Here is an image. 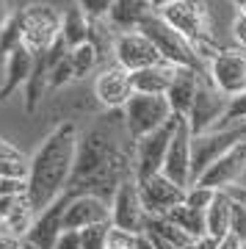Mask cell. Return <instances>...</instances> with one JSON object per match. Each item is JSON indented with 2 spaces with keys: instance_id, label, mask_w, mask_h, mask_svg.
Instances as JSON below:
<instances>
[{
  "instance_id": "2e32d148",
  "label": "cell",
  "mask_w": 246,
  "mask_h": 249,
  "mask_svg": "<svg viewBox=\"0 0 246 249\" xmlns=\"http://www.w3.org/2000/svg\"><path fill=\"white\" fill-rule=\"evenodd\" d=\"M94 94L108 111H122L133 97V75L119 64H108L94 80Z\"/></svg>"
},
{
  "instance_id": "d4e9b609",
  "label": "cell",
  "mask_w": 246,
  "mask_h": 249,
  "mask_svg": "<svg viewBox=\"0 0 246 249\" xmlns=\"http://www.w3.org/2000/svg\"><path fill=\"white\" fill-rule=\"evenodd\" d=\"M166 219L172 224H177L180 230H185L191 238H208V216H205V211H199V208H191V205H177L175 211H169Z\"/></svg>"
},
{
  "instance_id": "836d02e7",
  "label": "cell",
  "mask_w": 246,
  "mask_h": 249,
  "mask_svg": "<svg viewBox=\"0 0 246 249\" xmlns=\"http://www.w3.org/2000/svg\"><path fill=\"white\" fill-rule=\"evenodd\" d=\"M229 235L246 244V205L232 199V222H229Z\"/></svg>"
},
{
  "instance_id": "4dcf8cb0",
  "label": "cell",
  "mask_w": 246,
  "mask_h": 249,
  "mask_svg": "<svg viewBox=\"0 0 246 249\" xmlns=\"http://www.w3.org/2000/svg\"><path fill=\"white\" fill-rule=\"evenodd\" d=\"M70 80H75V70H72V58H70V53H67L61 61L53 64V70H50V91H58L61 86H67Z\"/></svg>"
},
{
  "instance_id": "60d3db41",
  "label": "cell",
  "mask_w": 246,
  "mask_h": 249,
  "mask_svg": "<svg viewBox=\"0 0 246 249\" xmlns=\"http://www.w3.org/2000/svg\"><path fill=\"white\" fill-rule=\"evenodd\" d=\"M193 249H221V244L213 241V238H199L196 244H193Z\"/></svg>"
},
{
  "instance_id": "52a82bcc",
  "label": "cell",
  "mask_w": 246,
  "mask_h": 249,
  "mask_svg": "<svg viewBox=\"0 0 246 249\" xmlns=\"http://www.w3.org/2000/svg\"><path fill=\"white\" fill-rule=\"evenodd\" d=\"M246 142V122L232 124V127H219V130H211V133L193 136L191 142V180L202 178L208 166L216 163L221 155H227L232 147ZM191 183V186H193Z\"/></svg>"
},
{
  "instance_id": "7dc6e473",
  "label": "cell",
  "mask_w": 246,
  "mask_h": 249,
  "mask_svg": "<svg viewBox=\"0 0 246 249\" xmlns=\"http://www.w3.org/2000/svg\"><path fill=\"white\" fill-rule=\"evenodd\" d=\"M0 180H3V178H0Z\"/></svg>"
},
{
  "instance_id": "e0dca14e",
  "label": "cell",
  "mask_w": 246,
  "mask_h": 249,
  "mask_svg": "<svg viewBox=\"0 0 246 249\" xmlns=\"http://www.w3.org/2000/svg\"><path fill=\"white\" fill-rule=\"evenodd\" d=\"M244 169H246V142L232 147V150H229L227 155H221L216 163H211L208 172H205L196 183L213 188V191H227V188H232L238 180H241Z\"/></svg>"
},
{
  "instance_id": "603a6c76",
  "label": "cell",
  "mask_w": 246,
  "mask_h": 249,
  "mask_svg": "<svg viewBox=\"0 0 246 249\" xmlns=\"http://www.w3.org/2000/svg\"><path fill=\"white\" fill-rule=\"evenodd\" d=\"M208 216V238L213 241H227L229 238V222H232V196L229 191H216L213 205L205 211Z\"/></svg>"
},
{
  "instance_id": "8992f818",
  "label": "cell",
  "mask_w": 246,
  "mask_h": 249,
  "mask_svg": "<svg viewBox=\"0 0 246 249\" xmlns=\"http://www.w3.org/2000/svg\"><path fill=\"white\" fill-rule=\"evenodd\" d=\"M172 116H175V111L169 106V100L158 97V94H139V91H133V97L122 108L124 127H127L133 144L147 139L150 133H155L158 127H163Z\"/></svg>"
},
{
  "instance_id": "ba28073f",
  "label": "cell",
  "mask_w": 246,
  "mask_h": 249,
  "mask_svg": "<svg viewBox=\"0 0 246 249\" xmlns=\"http://www.w3.org/2000/svg\"><path fill=\"white\" fill-rule=\"evenodd\" d=\"M227 108H229V97L221 94L213 86L211 75H202L199 78V89H196V100H193V108H191V114L185 116L191 133L202 136V133L216 130L221 124V119H224V114H227Z\"/></svg>"
},
{
  "instance_id": "8d00e7d4",
  "label": "cell",
  "mask_w": 246,
  "mask_h": 249,
  "mask_svg": "<svg viewBox=\"0 0 246 249\" xmlns=\"http://www.w3.org/2000/svg\"><path fill=\"white\" fill-rule=\"evenodd\" d=\"M53 249H83V241H80V230H64L61 238L55 241Z\"/></svg>"
},
{
  "instance_id": "ac0fdd59",
  "label": "cell",
  "mask_w": 246,
  "mask_h": 249,
  "mask_svg": "<svg viewBox=\"0 0 246 249\" xmlns=\"http://www.w3.org/2000/svg\"><path fill=\"white\" fill-rule=\"evenodd\" d=\"M100 222H111V202L91 194L72 196L67 216H64V227L67 230H86V227L100 224Z\"/></svg>"
},
{
  "instance_id": "d6a6232c",
  "label": "cell",
  "mask_w": 246,
  "mask_h": 249,
  "mask_svg": "<svg viewBox=\"0 0 246 249\" xmlns=\"http://www.w3.org/2000/svg\"><path fill=\"white\" fill-rule=\"evenodd\" d=\"M241 122H246V91L229 100V108H227V114H224L219 127H232V124H241Z\"/></svg>"
},
{
  "instance_id": "d590c367",
  "label": "cell",
  "mask_w": 246,
  "mask_h": 249,
  "mask_svg": "<svg viewBox=\"0 0 246 249\" xmlns=\"http://www.w3.org/2000/svg\"><path fill=\"white\" fill-rule=\"evenodd\" d=\"M232 39H235L238 47L246 50V9H241L232 19Z\"/></svg>"
},
{
  "instance_id": "8fae6325",
  "label": "cell",
  "mask_w": 246,
  "mask_h": 249,
  "mask_svg": "<svg viewBox=\"0 0 246 249\" xmlns=\"http://www.w3.org/2000/svg\"><path fill=\"white\" fill-rule=\"evenodd\" d=\"M111 224H114L116 230L130 232V235H141L144 227H147V211L141 205L136 175L127 178L122 186L116 188L114 199H111Z\"/></svg>"
},
{
  "instance_id": "4fadbf2b",
  "label": "cell",
  "mask_w": 246,
  "mask_h": 249,
  "mask_svg": "<svg viewBox=\"0 0 246 249\" xmlns=\"http://www.w3.org/2000/svg\"><path fill=\"white\" fill-rule=\"evenodd\" d=\"M72 202V194H61L50 208H44L42 213H36L34 224L25 235V244H31L34 249H53L55 241L61 238V232L67 230L64 227V216H67V208Z\"/></svg>"
},
{
  "instance_id": "f35d334b",
  "label": "cell",
  "mask_w": 246,
  "mask_h": 249,
  "mask_svg": "<svg viewBox=\"0 0 246 249\" xmlns=\"http://www.w3.org/2000/svg\"><path fill=\"white\" fill-rule=\"evenodd\" d=\"M133 249H158V247H155V241L150 238V232H141V235H136V247Z\"/></svg>"
},
{
  "instance_id": "7c38bea8",
  "label": "cell",
  "mask_w": 246,
  "mask_h": 249,
  "mask_svg": "<svg viewBox=\"0 0 246 249\" xmlns=\"http://www.w3.org/2000/svg\"><path fill=\"white\" fill-rule=\"evenodd\" d=\"M114 58L127 72H141V70H147V67L163 64L158 47L152 45V39L147 34H141V31H127V34L116 36Z\"/></svg>"
},
{
  "instance_id": "bcb514c9",
  "label": "cell",
  "mask_w": 246,
  "mask_h": 249,
  "mask_svg": "<svg viewBox=\"0 0 246 249\" xmlns=\"http://www.w3.org/2000/svg\"><path fill=\"white\" fill-rule=\"evenodd\" d=\"M22 249H34V247H31V244H22Z\"/></svg>"
},
{
  "instance_id": "f6af8a7d",
  "label": "cell",
  "mask_w": 246,
  "mask_h": 249,
  "mask_svg": "<svg viewBox=\"0 0 246 249\" xmlns=\"http://www.w3.org/2000/svg\"><path fill=\"white\" fill-rule=\"evenodd\" d=\"M169 3H172V0H152V6H155V11H158V9H163V6H169Z\"/></svg>"
},
{
  "instance_id": "cb8c5ba5",
  "label": "cell",
  "mask_w": 246,
  "mask_h": 249,
  "mask_svg": "<svg viewBox=\"0 0 246 249\" xmlns=\"http://www.w3.org/2000/svg\"><path fill=\"white\" fill-rule=\"evenodd\" d=\"M50 70H53V64H50V55L47 53H39L36 55V64H34V72H31V78L25 83V111L28 114H34L42 97L50 91Z\"/></svg>"
},
{
  "instance_id": "d6986e66",
  "label": "cell",
  "mask_w": 246,
  "mask_h": 249,
  "mask_svg": "<svg viewBox=\"0 0 246 249\" xmlns=\"http://www.w3.org/2000/svg\"><path fill=\"white\" fill-rule=\"evenodd\" d=\"M208 75V72H196V70H188V67H177L175 72V80L166 91V100L175 116H188L193 108V100H196V89H199V78Z\"/></svg>"
},
{
  "instance_id": "44dd1931",
  "label": "cell",
  "mask_w": 246,
  "mask_h": 249,
  "mask_svg": "<svg viewBox=\"0 0 246 249\" xmlns=\"http://www.w3.org/2000/svg\"><path fill=\"white\" fill-rule=\"evenodd\" d=\"M36 64V53H31L25 45H19L17 50H11L9 58H6V78H3V86H0V103L19 91V86H25L31 72H34Z\"/></svg>"
},
{
  "instance_id": "484cf974",
  "label": "cell",
  "mask_w": 246,
  "mask_h": 249,
  "mask_svg": "<svg viewBox=\"0 0 246 249\" xmlns=\"http://www.w3.org/2000/svg\"><path fill=\"white\" fill-rule=\"evenodd\" d=\"M88 31H91V19L80 11V6L64 11V25H61V42L67 47H80L83 42H88Z\"/></svg>"
},
{
  "instance_id": "9c48e42d",
  "label": "cell",
  "mask_w": 246,
  "mask_h": 249,
  "mask_svg": "<svg viewBox=\"0 0 246 249\" xmlns=\"http://www.w3.org/2000/svg\"><path fill=\"white\" fill-rule=\"evenodd\" d=\"M177 119L180 116H172L163 127H158L155 133H150L147 139L136 142L133 147V160H136V180H150L155 175L163 172V160H166L169 144L175 139L177 130Z\"/></svg>"
},
{
  "instance_id": "5b68a950",
  "label": "cell",
  "mask_w": 246,
  "mask_h": 249,
  "mask_svg": "<svg viewBox=\"0 0 246 249\" xmlns=\"http://www.w3.org/2000/svg\"><path fill=\"white\" fill-rule=\"evenodd\" d=\"M158 17L166 19L177 34H183L191 45L199 47H216L211 36V14L202 0H172L169 6L158 9Z\"/></svg>"
},
{
  "instance_id": "5bb4252c",
  "label": "cell",
  "mask_w": 246,
  "mask_h": 249,
  "mask_svg": "<svg viewBox=\"0 0 246 249\" xmlns=\"http://www.w3.org/2000/svg\"><path fill=\"white\" fill-rule=\"evenodd\" d=\"M191 142H193V133H191V127H188V119L180 116L177 119L175 139L169 144L166 160H163V172H160V175H166L180 188H188L193 183L191 180Z\"/></svg>"
},
{
  "instance_id": "f546056e",
  "label": "cell",
  "mask_w": 246,
  "mask_h": 249,
  "mask_svg": "<svg viewBox=\"0 0 246 249\" xmlns=\"http://www.w3.org/2000/svg\"><path fill=\"white\" fill-rule=\"evenodd\" d=\"M216 199V191L208 186H199V183H193V186L185 188V205H191V208H199V211H208Z\"/></svg>"
},
{
  "instance_id": "277c9868",
  "label": "cell",
  "mask_w": 246,
  "mask_h": 249,
  "mask_svg": "<svg viewBox=\"0 0 246 249\" xmlns=\"http://www.w3.org/2000/svg\"><path fill=\"white\" fill-rule=\"evenodd\" d=\"M64 14L50 3H28L22 6V45L31 53H47L61 42Z\"/></svg>"
},
{
  "instance_id": "9a60e30c",
  "label": "cell",
  "mask_w": 246,
  "mask_h": 249,
  "mask_svg": "<svg viewBox=\"0 0 246 249\" xmlns=\"http://www.w3.org/2000/svg\"><path fill=\"white\" fill-rule=\"evenodd\" d=\"M139 194H141V205H144L147 216H166L169 211H175L177 205L185 202V188L172 183L166 175L139 180Z\"/></svg>"
},
{
  "instance_id": "ffe728a7",
  "label": "cell",
  "mask_w": 246,
  "mask_h": 249,
  "mask_svg": "<svg viewBox=\"0 0 246 249\" xmlns=\"http://www.w3.org/2000/svg\"><path fill=\"white\" fill-rule=\"evenodd\" d=\"M152 14H158L152 0H116L108 14V25L116 34H127V31H139Z\"/></svg>"
},
{
  "instance_id": "7a4b0ae2",
  "label": "cell",
  "mask_w": 246,
  "mask_h": 249,
  "mask_svg": "<svg viewBox=\"0 0 246 249\" xmlns=\"http://www.w3.org/2000/svg\"><path fill=\"white\" fill-rule=\"evenodd\" d=\"M78 124L61 122L53 133L44 136V142L31 155V175H28V202L36 213L67 194L78 152Z\"/></svg>"
},
{
  "instance_id": "7402d4cb",
  "label": "cell",
  "mask_w": 246,
  "mask_h": 249,
  "mask_svg": "<svg viewBox=\"0 0 246 249\" xmlns=\"http://www.w3.org/2000/svg\"><path fill=\"white\" fill-rule=\"evenodd\" d=\"M175 72H177V67H172V64H166V61L155 64V67H147V70H141V72H130L133 75V91L166 97L169 86H172V80H175Z\"/></svg>"
},
{
  "instance_id": "ee69618b",
  "label": "cell",
  "mask_w": 246,
  "mask_h": 249,
  "mask_svg": "<svg viewBox=\"0 0 246 249\" xmlns=\"http://www.w3.org/2000/svg\"><path fill=\"white\" fill-rule=\"evenodd\" d=\"M221 249H244V244H241L238 238H232V235H229L227 241H221Z\"/></svg>"
},
{
  "instance_id": "b9f144b4",
  "label": "cell",
  "mask_w": 246,
  "mask_h": 249,
  "mask_svg": "<svg viewBox=\"0 0 246 249\" xmlns=\"http://www.w3.org/2000/svg\"><path fill=\"white\" fill-rule=\"evenodd\" d=\"M150 238L155 241V247H158V249H180V247H175V244H169L166 238H160V235H155V232H150Z\"/></svg>"
},
{
  "instance_id": "7bdbcfd3",
  "label": "cell",
  "mask_w": 246,
  "mask_h": 249,
  "mask_svg": "<svg viewBox=\"0 0 246 249\" xmlns=\"http://www.w3.org/2000/svg\"><path fill=\"white\" fill-rule=\"evenodd\" d=\"M9 17H11V11H9V6H6V0H0V31L9 22Z\"/></svg>"
},
{
  "instance_id": "6da1fadb",
  "label": "cell",
  "mask_w": 246,
  "mask_h": 249,
  "mask_svg": "<svg viewBox=\"0 0 246 249\" xmlns=\"http://www.w3.org/2000/svg\"><path fill=\"white\" fill-rule=\"evenodd\" d=\"M133 175H136V160L119 142L116 122L105 116L100 124L80 133L67 191L72 196L91 194L108 202V199H114L116 188Z\"/></svg>"
},
{
  "instance_id": "ab89813d",
  "label": "cell",
  "mask_w": 246,
  "mask_h": 249,
  "mask_svg": "<svg viewBox=\"0 0 246 249\" xmlns=\"http://www.w3.org/2000/svg\"><path fill=\"white\" fill-rule=\"evenodd\" d=\"M227 191H229V196H232L235 202L246 205V186H232V188H227Z\"/></svg>"
},
{
  "instance_id": "30bf717a",
  "label": "cell",
  "mask_w": 246,
  "mask_h": 249,
  "mask_svg": "<svg viewBox=\"0 0 246 249\" xmlns=\"http://www.w3.org/2000/svg\"><path fill=\"white\" fill-rule=\"evenodd\" d=\"M208 75L213 86L229 100L246 91V50L244 47H221L208 61Z\"/></svg>"
},
{
  "instance_id": "f1b7e54d",
  "label": "cell",
  "mask_w": 246,
  "mask_h": 249,
  "mask_svg": "<svg viewBox=\"0 0 246 249\" xmlns=\"http://www.w3.org/2000/svg\"><path fill=\"white\" fill-rule=\"evenodd\" d=\"M111 230H114V224H111V222H100V224H91V227H86V230H80L83 249H108Z\"/></svg>"
},
{
  "instance_id": "e575fe53",
  "label": "cell",
  "mask_w": 246,
  "mask_h": 249,
  "mask_svg": "<svg viewBox=\"0 0 246 249\" xmlns=\"http://www.w3.org/2000/svg\"><path fill=\"white\" fill-rule=\"evenodd\" d=\"M136 247V235H130V232L124 230H111V238H108V249H133Z\"/></svg>"
},
{
  "instance_id": "3957f363",
  "label": "cell",
  "mask_w": 246,
  "mask_h": 249,
  "mask_svg": "<svg viewBox=\"0 0 246 249\" xmlns=\"http://www.w3.org/2000/svg\"><path fill=\"white\" fill-rule=\"evenodd\" d=\"M141 34H147L152 39V45L158 47L160 58L172 67H188L196 72H208V64L202 61V55L196 50V45H191L183 34H177L166 19H160L158 14H152L144 25L139 28Z\"/></svg>"
},
{
  "instance_id": "83f0119b",
  "label": "cell",
  "mask_w": 246,
  "mask_h": 249,
  "mask_svg": "<svg viewBox=\"0 0 246 249\" xmlns=\"http://www.w3.org/2000/svg\"><path fill=\"white\" fill-rule=\"evenodd\" d=\"M70 58H72V70H75V80H80L97 70V64H100L103 55H100V50L91 42H83L80 47H72L70 50Z\"/></svg>"
},
{
  "instance_id": "74e56055",
  "label": "cell",
  "mask_w": 246,
  "mask_h": 249,
  "mask_svg": "<svg viewBox=\"0 0 246 249\" xmlns=\"http://www.w3.org/2000/svg\"><path fill=\"white\" fill-rule=\"evenodd\" d=\"M17 158H25L22 150L14 147L11 142H6V139H0V160H17Z\"/></svg>"
},
{
  "instance_id": "1f68e13d",
  "label": "cell",
  "mask_w": 246,
  "mask_h": 249,
  "mask_svg": "<svg viewBox=\"0 0 246 249\" xmlns=\"http://www.w3.org/2000/svg\"><path fill=\"white\" fill-rule=\"evenodd\" d=\"M116 0H75V6H80V11L86 14L91 22H97V19H108V14H111V9H114Z\"/></svg>"
},
{
  "instance_id": "4316f807",
  "label": "cell",
  "mask_w": 246,
  "mask_h": 249,
  "mask_svg": "<svg viewBox=\"0 0 246 249\" xmlns=\"http://www.w3.org/2000/svg\"><path fill=\"white\" fill-rule=\"evenodd\" d=\"M19 45H22V6L11 11L9 22H6L3 31H0V61H6L9 53L17 50Z\"/></svg>"
}]
</instances>
